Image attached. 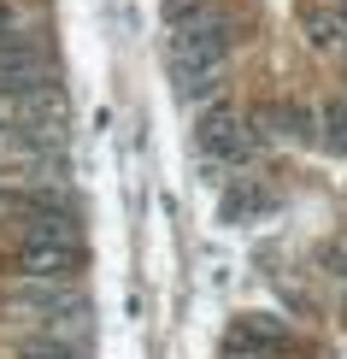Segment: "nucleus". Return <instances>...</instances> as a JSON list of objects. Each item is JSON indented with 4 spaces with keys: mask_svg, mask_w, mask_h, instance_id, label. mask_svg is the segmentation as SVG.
I'll return each mask as SVG.
<instances>
[{
    "mask_svg": "<svg viewBox=\"0 0 347 359\" xmlns=\"http://www.w3.org/2000/svg\"><path fill=\"white\" fill-rule=\"evenodd\" d=\"M24 359H88L83 341H65V336H48V341H29Z\"/></svg>",
    "mask_w": 347,
    "mask_h": 359,
    "instance_id": "5",
    "label": "nucleus"
},
{
    "mask_svg": "<svg viewBox=\"0 0 347 359\" xmlns=\"http://www.w3.org/2000/svg\"><path fill=\"white\" fill-rule=\"evenodd\" d=\"M324 130H329L324 142L336 147V154H347V107H329V112H324Z\"/></svg>",
    "mask_w": 347,
    "mask_h": 359,
    "instance_id": "7",
    "label": "nucleus"
},
{
    "mask_svg": "<svg viewBox=\"0 0 347 359\" xmlns=\"http://www.w3.org/2000/svg\"><path fill=\"white\" fill-rule=\"evenodd\" d=\"M77 265H83V248H77V224H71V212H41V218L24 224V236H18V271L24 277L65 283Z\"/></svg>",
    "mask_w": 347,
    "mask_h": 359,
    "instance_id": "2",
    "label": "nucleus"
},
{
    "mask_svg": "<svg viewBox=\"0 0 347 359\" xmlns=\"http://www.w3.org/2000/svg\"><path fill=\"white\" fill-rule=\"evenodd\" d=\"M206 0H165V12H171V24H183V18H194Z\"/></svg>",
    "mask_w": 347,
    "mask_h": 359,
    "instance_id": "9",
    "label": "nucleus"
},
{
    "mask_svg": "<svg viewBox=\"0 0 347 359\" xmlns=\"http://www.w3.org/2000/svg\"><path fill=\"white\" fill-rule=\"evenodd\" d=\"M277 124H283V136H289V142H312L318 118H312L306 107H283V112H277Z\"/></svg>",
    "mask_w": 347,
    "mask_h": 359,
    "instance_id": "6",
    "label": "nucleus"
},
{
    "mask_svg": "<svg viewBox=\"0 0 347 359\" xmlns=\"http://www.w3.org/2000/svg\"><path fill=\"white\" fill-rule=\"evenodd\" d=\"M289 348V330H283L271 312H247V318L230 324V336H224V353H247V359H277Z\"/></svg>",
    "mask_w": 347,
    "mask_h": 359,
    "instance_id": "4",
    "label": "nucleus"
},
{
    "mask_svg": "<svg viewBox=\"0 0 347 359\" xmlns=\"http://www.w3.org/2000/svg\"><path fill=\"white\" fill-rule=\"evenodd\" d=\"M224 59H230V24H224L218 12L200 6L194 18L177 24V36H171V71H177V88H183V95L212 88Z\"/></svg>",
    "mask_w": 347,
    "mask_h": 359,
    "instance_id": "1",
    "label": "nucleus"
},
{
    "mask_svg": "<svg viewBox=\"0 0 347 359\" xmlns=\"http://www.w3.org/2000/svg\"><path fill=\"white\" fill-rule=\"evenodd\" d=\"M336 12H341V41H347V0H341V6H336Z\"/></svg>",
    "mask_w": 347,
    "mask_h": 359,
    "instance_id": "10",
    "label": "nucleus"
},
{
    "mask_svg": "<svg viewBox=\"0 0 347 359\" xmlns=\"http://www.w3.org/2000/svg\"><path fill=\"white\" fill-rule=\"evenodd\" d=\"M12 36H24V18H18V6L0 0V41H12Z\"/></svg>",
    "mask_w": 347,
    "mask_h": 359,
    "instance_id": "8",
    "label": "nucleus"
},
{
    "mask_svg": "<svg viewBox=\"0 0 347 359\" xmlns=\"http://www.w3.org/2000/svg\"><path fill=\"white\" fill-rule=\"evenodd\" d=\"M194 142H200L206 171L236 165V159L247 154V136H241V118H236L230 100H206V107H200V118H194Z\"/></svg>",
    "mask_w": 347,
    "mask_h": 359,
    "instance_id": "3",
    "label": "nucleus"
}]
</instances>
